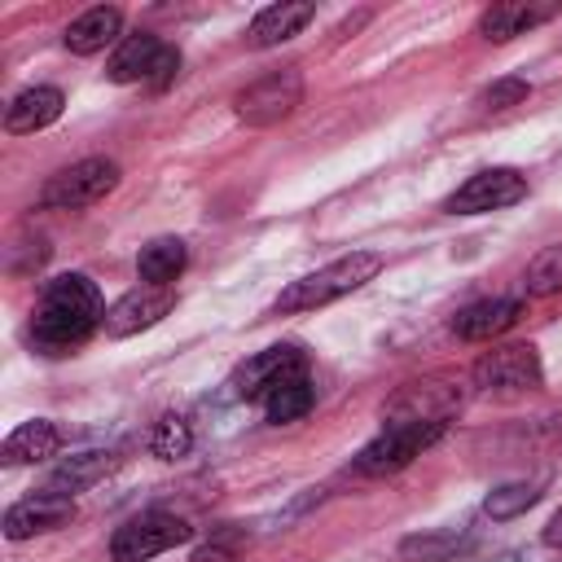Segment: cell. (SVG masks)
Wrapping results in <instances>:
<instances>
[{
  "label": "cell",
  "instance_id": "cell-1",
  "mask_svg": "<svg viewBox=\"0 0 562 562\" xmlns=\"http://www.w3.org/2000/svg\"><path fill=\"white\" fill-rule=\"evenodd\" d=\"M101 321H105V303H101V290L92 285V277L61 272L40 290V303L31 312V342L44 356H66Z\"/></svg>",
  "mask_w": 562,
  "mask_h": 562
},
{
  "label": "cell",
  "instance_id": "cell-2",
  "mask_svg": "<svg viewBox=\"0 0 562 562\" xmlns=\"http://www.w3.org/2000/svg\"><path fill=\"white\" fill-rule=\"evenodd\" d=\"M378 272H382V255L378 250H351V255H342V259H334V263H325V268L290 281L277 294L272 312H312V307H325V303H334V299L369 285Z\"/></svg>",
  "mask_w": 562,
  "mask_h": 562
},
{
  "label": "cell",
  "instance_id": "cell-3",
  "mask_svg": "<svg viewBox=\"0 0 562 562\" xmlns=\"http://www.w3.org/2000/svg\"><path fill=\"white\" fill-rule=\"evenodd\" d=\"M119 184V162L114 158H79L70 167H61L57 176H48V184L40 189V206L44 211H83L92 202H101L105 193H114Z\"/></svg>",
  "mask_w": 562,
  "mask_h": 562
},
{
  "label": "cell",
  "instance_id": "cell-4",
  "mask_svg": "<svg viewBox=\"0 0 562 562\" xmlns=\"http://www.w3.org/2000/svg\"><path fill=\"white\" fill-rule=\"evenodd\" d=\"M303 101V70L299 66H285V70H272L255 83H246L237 97H233V114L246 123V127H272L281 119H290Z\"/></svg>",
  "mask_w": 562,
  "mask_h": 562
},
{
  "label": "cell",
  "instance_id": "cell-5",
  "mask_svg": "<svg viewBox=\"0 0 562 562\" xmlns=\"http://www.w3.org/2000/svg\"><path fill=\"white\" fill-rule=\"evenodd\" d=\"M193 540V527L176 514H162V509H149V514H136L127 518L114 536H110V558L114 562H149L176 544Z\"/></svg>",
  "mask_w": 562,
  "mask_h": 562
},
{
  "label": "cell",
  "instance_id": "cell-6",
  "mask_svg": "<svg viewBox=\"0 0 562 562\" xmlns=\"http://www.w3.org/2000/svg\"><path fill=\"white\" fill-rule=\"evenodd\" d=\"M443 435V422H391L378 439H369L356 457V470L360 474H395L404 470L413 457H422L435 439Z\"/></svg>",
  "mask_w": 562,
  "mask_h": 562
},
{
  "label": "cell",
  "instance_id": "cell-7",
  "mask_svg": "<svg viewBox=\"0 0 562 562\" xmlns=\"http://www.w3.org/2000/svg\"><path fill=\"white\" fill-rule=\"evenodd\" d=\"M470 378L483 391H536L544 382V364H540V351L531 342H509V347L483 351L474 360Z\"/></svg>",
  "mask_w": 562,
  "mask_h": 562
},
{
  "label": "cell",
  "instance_id": "cell-8",
  "mask_svg": "<svg viewBox=\"0 0 562 562\" xmlns=\"http://www.w3.org/2000/svg\"><path fill=\"white\" fill-rule=\"evenodd\" d=\"M527 198V176L514 167H483L474 171L457 193L443 198L448 215H483V211H501Z\"/></svg>",
  "mask_w": 562,
  "mask_h": 562
},
{
  "label": "cell",
  "instance_id": "cell-9",
  "mask_svg": "<svg viewBox=\"0 0 562 562\" xmlns=\"http://www.w3.org/2000/svg\"><path fill=\"white\" fill-rule=\"evenodd\" d=\"M303 369H307L303 351H299L294 342H277V347L250 356L246 364H237V373H233L228 386H233L237 400H268L285 378H294V373H303Z\"/></svg>",
  "mask_w": 562,
  "mask_h": 562
},
{
  "label": "cell",
  "instance_id": "cell-10",
  "mask_svg": "<svg viewBox=\"0 0 562 562\" xmlns=\"http://www.w3.org/2000/svg\"><path fill=\"white\" fill-rule=\"evenodd\" d=\"M171 307H176V290H171V285H145V281H140L136 290H127L123 299H114V303L105 307L101 329H105L110 338H132V334L158 325Z\"/></svg>",
  "mask_w": 562,
  "mask_h": 562
},
{
  "label": "cell",
  "instance_id": "cell-11",
  "mask_svg": "<svg viewBox=\"0 0 562 562\" xmlns=\"http://www.w3.org/2000/svg\"><path fill=\"white\" fill-rule=\"evenodd\" d=\"M75 518V501L70 496H57V492H35L18 505L4 509V536L9 540H26V536H44V531H57Z\"/></svg>",
  "mask_w": 562,
  "mask_h": 562
},
{
  "label": "cell",
  "instance_id": "cell-12",
  "mask_svg": "<svg viewBox=\"0 0 562 562\" xmlns=\"http://www.w3.org/2000/svg\"><path fill=\"white\" fill-rule=\"evenodd\" d=\"M558 13H562L558 0H501V4L483 9L479 35L492 40V44H505V40H514V35H522V31H531V26L549 22V18H558Z\"/></svg>",
  "mask_w": 562,
  "mask_h": 562
},
{
  "label": "cell",
  "instance_id": "cell-13",
  "mask_svg": "<svg viewBox=\"0 0 562 562\" xmlns=\"http://www.w3.org/2000/svg\"><path fill=\"white\" fill-rule=\"evenodd\" d=\"M522 312H527L522 299H505V294L501 299H479V303H470V307H461L452 316V334L461 342H492L496 334H505L509 325H518Z\"/></svg>",
  "mask_w": 562,
  "mask_h": 562
},
{
  "label": "cell",
  "instance_id": "cell-14",
  "mask_svg": "<svg viewBox=\"0 0 562 562\" xmlns=\"http://www.w3.org/2000/svg\"><path fill=\"white\" fill-rule=\"evenodd\" d=\"M312 18H316V4H307V0L268 4V9L255 13V22H250V31H246V44H250V48H277V44H285V40H294Z\"/></svg>",
  "mask_w": 562,
  "mask_h": 562
},
{
  "label": "cell",
  "instance_id": "cell-15",
  "mask_svg": "<svg viewBox=\"0 0 562 562\" xmlns=\"http://www.w3.org/2000/svg\"><path fill=\"white\" fill-rule=\"evenodd\" d=\"M61 105H66V97H61V88H53V83L22 88V92L4 105V127H9L13 136L40 132V127H48V123L61 119Z\"/></svg>",
  "mask_w": 562,
  "mask_h": 562
},
{
  "label": "cell",
  "instance_id": "cell-16",
  "mask_svg": "<svg viewBox=\"0 0 562 562\" xmlns=\"http://www.w3.org/2000/svg\"><path fill=\"white\" fill-rule=\"evenodd\" d=\"M119 31H123V9H114V4H97V9H83V13L66 26L61 44H66L75 57H92V53H101L105 44H114Z\"/></svg>",
  "mask_w": 562,
  "mask_h": 562
},
{
  "label": "cell",
  "instance_id": "cell-17",
  "mask_svg": "<svg viewBox=\"0 0 562 562\" xmlns=\"http://www.w3.org/2000/svg\"><path fill=\"white\" fill-rule=\"evenodd\" d=\"M57 448H61V430H57L53 422H44V417H31V422H22V426L4 439L0 461H4V465H35V461L57 457Z\"/></svg>",
  "mask_w": 562,
  "mask_h": 562
},
{
  "label": "cell",
  "instance_id": "cell-18",
  "mask_svg": "<svg viewBox=\"0 0 562 562\" xmlns=\"http://www.w3.org/2000/svg\"><path fill=\"white\" fill-rule=\"evenodd\" d=\"M114 465H119V457H114V452H105V448L70 452V457L48 474V492H57V496H75V492H83V487L101 483Z\"/></svg>",
  "mask_w": 562,
  "mask_h": 562
},
{
  "label": "cell",
  "instance_id": "cell-19",
  "mask_svg": "<svg viewBox=\"0 0 562 562\" xmlns=\"http://www.w3.org/2000/svg\"><path fill=\"white\" fill-rule=\"evenodd\" d=\"M158 53H162V40H158V35H149V31L127 35V40L114 48V57H110L105 79H110V83H140V79L154 75Z\"/></svg>",
  "mask_w": 562,
  "mask_h": 562
},
{
  "label": "cell",
  "instance_id": "cell-20",
  "mask_svg": "<svg viewBox=\"0 0 562 562\" xmlns=\"http://www.w3.org/2000/svg\"><path fill=\"white\" fill-rule=\"evenodd\" d=\"M184 259H189V250H184L180 237H154V241L140 246L136 272H140L145 285H171L184 272Z\"/></svg>",
  "mask_w": 562,
  "mask_h": 562
},
{
  "label": "cell",
  "instance_id": "cell-21",
  "mask_svg": "<svg viewBox=\"0 0 562 562\" xmlns=\"http://www.w3.org/2000/svg\"><path fill=\"white\" fill-rule=\"evenodd\" d=\"M312 404H316V391H312V378H307V369H303V373L285 378V382L263 400V413H268L272 426H281V422H299Z\"/></svg>",
  "mask_w": 562,
  "mask_h": 562
},
{
  "label": "cell",
  "instance_id": "cell-22",
  "mask_svg": "<svg viewBox=\"0 0 562 562\" xmlns=\"http://www.w3.org/2000/svg\"><path fill=\"white\" fill-rule=\"evenodd\" d=\"M465 549V536L457 531H413L400 540V562H448Z\"/></svg>",
  "mask_w": 562,
  "mask_h": 562
},
{
  "label": "cell",
  "instance_id": "cell-23",
  "mask_svg": "<svg viewBox=\"0 0 562 562\" xmlns=\"http://www.w3.org/2000/svg\"><path fill=\"white\" fill-rule=\"evenodd\" d=\"M522 294L527 299H549V294H562V241L558 246H544L527 272H522Z\"/></svg>",
  "mask_w": 562,
  "mask_h": 562
},
{
  "label": "cell",
  "instance_id": "cell-24",
  "mask_svg": "<svg viewBox=\"0 0 562 562\" xmlns=\"http://www.w3.org/2000/svg\"><path fill=\"white\" fill-rule=\"evenodd\" d=\"M536 501H540V487L536 483H501V487L487 492L483 514L496 518V522H505V518H518L522 509H531Z\"/></svg>",
  "mask_w": 562,
  "mask_h": 562
},
{
  "label": "cell",
  "instance_id": "cell-25",
  "mask_svg": "<svg viewBox=\"0 0 562 562\" xmlns=\"http://www.w3.org/2000/svg\"><path fill=\"white\" fill-rule=\"evenodd\" d=\"M189 443H193V430H189V422H184V417H176V413H167V417L154 426V435H149V452H154V457H162V461L184 457V452H189Z\"/></svg>",
  "mask_w": 562,
  "mask_h": 562
},
{
  "label": "cell",
  "instance_id": "cell-26",
  "mask_svg": "<svg viewBox=\"0 0 562 562\" xmlns=\"http://www.w3.org/2000/svg\"><path fill=\"white\" fill-rule=\"evenodd\" d=\"M527 79H496V83H487L483 92H479V110H487V114H501V110H509V105H518V101H527Z\"/></svg>",
  "mask_w": 562,
  "mask_h": 562
},
{
  "label": "cell",
  "instance_id": "cell-27",
  "mask_svg": "<svg viewBox=\"0 0 562 562\" xmlns=\"http://www.w3.org/2000/svg\"><path fill=\"white\" fill-rule=\"evenodd\" d=\"M176 70H180V48H171V44H162V53H158V61H154V75H149V88H167L171 79H176Z\"/></svg>",
  "mask_w": 562,
  "mask_h": 562
},
{
  "label": "cell",
  "instance_id": "cell-28",
  "mask_svg": "<svg viewBox=\"0 0 562 562\" xmlns=\"http://www.w3.org/2000/svg\"><path fill=\"white\" fill-rule=\"evenodd\" d=\"M544 544H549V549H562V509L549 518V527H544Z\"/></svg>",
  "mask_w": 562,
  "mask_h": 562
}]
</instances>
